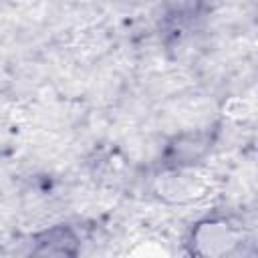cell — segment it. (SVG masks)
<instances>
[{
	"label": "cell",
	"instance_id": "6da1fadb",
	"mask_svg": "<svg viewBox=\"0 0 258 258\" xmlns=\"http://www.w3.org/2000/svg\"><path fill=\"white\" fill-rule=\"evenodd\" d=\"M240 246L238 232L220 220H208L198 224L191 232V250L202 256H226Z\"/></svg>",
	"mask_w": 258,
	"mask_h": 258
}]
</instances>
